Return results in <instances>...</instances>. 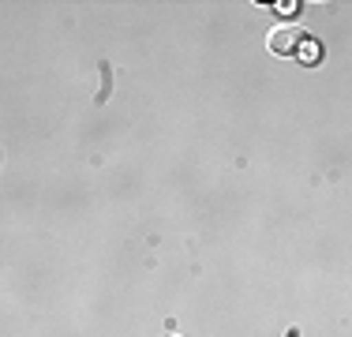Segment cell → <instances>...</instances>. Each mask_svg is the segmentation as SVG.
Masks as SVG:
<instances>
[{
  "label": "cell",
  "instance_id": "1",
  "mask_svg": "<svg viewBox=\"0 0 352 337\" xmlns=\"http://www.w3.org/2000/svg\"><path fill=\"white\" fill-rule=\"evenodd\" d=\"M304 41L307 38H304V30H300V27H278V30H270L266 45H270V53H278V56H296Z\"/></svg>",
  "mask_w": 352,
  "mask_h": 337
},
{
  "label": "cell",
  "instance_id": "2",
  "mask_svg": "<svg viewBox=\"0 0 352 337\" xmlns=\"http://www.w3.org/2000/svg\"><path fill=\"white\" fill-rule=\"evenodd\" d=\"M278 12H281V15H292V12H300V4H292V0H285V4L278 8Z\"/></svg>",
  "mask_w": 352,
  "mask_h": 337
}]
</instances>
